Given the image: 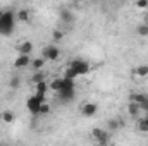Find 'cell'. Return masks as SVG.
I'll return each mask as SVG.
<instances>
[{
    "label": "cell",
    "mask_w": 148,
    "mask_h": 146,
    "mask_svg": "<svg viewBox=\"0 0 148 146\" xmlns=\"http://www.w3.org/2000/svg\"><path fill=\"white\" fill-rule=\"evenodd\" d=\"M64 77H66V79H71V81H74V79L77 77V74L74 72V71L71 69V67H69V69L66 71V74H64Z\"/></svg>",
    "instance_id": "24"
},
{
    "label": "cell",
    "mask_w": 148,
    "mask_h": 146,
    "mask_svg": "<svg viewBox=\"0 0 148 146\" xmlns=\"http://www.w3.org/2000/svg\"><path fill=\"white\" fill-rule=\"evenodd\" d=\"M3 12H5V10H3V9H0V17L3 16Z\"/></svg>",
    "instance_id": "28"
},
{
    "label": "cell",
    "mask_w": 148,
    "mask_h": 146,
    "mask_svg": "<svg viewBox=\"0 0 148 146\" xmlns=\"http://www.w3.org/2000/svg\"><path fill=\"white\" fill-rule=\"evenodd\" d=\"M60 21L66 23V24H71V23H74V14L71 10H67V9L60 10Z\"/></svg>",
    "instance_id": "11"
},
{
    "label": "cell",
    "mask_w": 148,
    "mask_h": 146,
    "mask_svg": "<svg viewBox=\"0 0 148 146\" xmlns=\"http://www.w3.org/2000/svg\"><path fill=\"white\" fill-rule=\"evenodd\" d=\"M47 89H48V86H47V81H41V83H38L36 84V93L35 95H38V96H47Z\"/></svg>",
    "instance_id": "14"
},
{
    "label": "cell",
    "mask_w": 148,
    "mask_h": 146,
    "mask_svg": "<svg viewBox=\"0 0 148 146\" xmlns=\"http://www.w3.org/2000/svg\"><path fill=\"white\" fill-rule=\"evenodd\" d=\"M136 7H140V9H147L148 7V0H138V2H136Z\"/></svg>",
    "instance_id": "27"
},
{
    "label": "cell",
    "mask_w": 148,
    "mask_h": 146,
    "mask_svg": "<svg viewBox=\"0 0 148 146\" xmlns=\"http://www.w3.org/2000/svg\"><path fill=\"white\" fill-rule=\"evenodd\" d=\"M60 57V50H59V46L57 45H47L45 48H43V59L45 60H57Z\"/></svg>",
    "instance_id": "4"
},
{
    "label": "cell",
    "mask_w": 148,
    "mask_h": 146,
    "mask_svg": "<svg viewBox=\"0 0 148 146\" xmlns=\"http://www.w3.org/2000/svg\"><path fill=\"white\" fill-rule=\"evenodd\" d=\"M136 31H138L140 36H148V24H140Z\"/></svg>",
    "instance_id": "21"
},
{
    "label": "cell",
    "mask_w": 148,
    "mask_h": 146,
    "mask_svg": "<svg viewBox=\"0 0 148 146\" xmlns=\"http://www.w3.org/2000/svg\"><path fill=\"white\" fill-rule=\"evenodd\" d=\"M19 84H21L19 76H14V77L10 79V88H12V89H16V88H19Z\"/></svg>",
    "instance_id": "25"
},
{
    "label": "cell",
    "mask_w": 148,
    "mask_h": 146,
    "mask_svg": "<svg viewBox=\"0 0 148 146\" xmlns=\"http://www.w3.org/2000/svg\"><path fill=\"white\" fill-rule=\"evenodd\" d=\"M2 120H3L5 124H12V122H14V113L9 112V110H5V112L2 113Z\"/></svg>",
    "instance_id": "19"
},
{
    "label": "cell",
    "mask_w": 148,
    "mask_h": 146,
    "mask_svg": "<svg viewBox=\"0 0 148 146\" xmlns=\"http://www.w3.org/2000/svg\"><path fill=\"white\" fill-rule=\"evenodd\" d=\"M16 28V14L12 10H5L3 16L0 17V35L2 36H10Z\"/></svg>",
    "instance_id": "1"
},
{
    "label": "cell",
    "mask_w": 148,
    "mask_h": 146,
    "mask_svg": "<svg viewBox=\"0 0 148 146\" xmlns=\"http://www.w3.org/2000/svg\"><path fill=\"white\" fill-rule=\"evenodd\" d=\"M43 65H45V59H43V57L31 60V67H33V71H36V72H40V71L43 69Z\"/></svg>",
    "instance_id": "15"
},
{
    "label": "cell",
    "mask_w": 148,
    "mask_h": 146,
    "mask_svg": "<svg viewBox=\"0 0 148 146\" xmlns=\"http://www.w3.org/2000/svg\"><path fill=\"white\" fill-rule=\"evenodd\" d=\"M14 65H16L17 69H24V67H28V65H31V59H29L28 55H19V57L16 59V62H14Z\"/></svg>",
    "instance_id": "9"
},
{
    "label": "cell",
    "mask_w": 148,
    "mask_h": 146,
    "mask_svg": "<svg viewBox=\"0 0 148 146\" xmlns=\"http://www.w3.org/2000/svg\"><path fill=\"white\" fill-rule=\"evenodd\" d=\"M69 67H71L77 76H84V74H88L91 71V65H90L86 60H83V59H74Z\"/></svg>",
    "instance_id": "2"
},
{
    "label": "cell",
    "mask_w": 148,
    "mask_h": 146,
    "mask_svg": "<svg viewBox=\"0 0 148 146\" xmlns=\"http://www.w3.org/2000/svg\"><path fill=\"white\" fill-rule=\"evenodd\" d=\"M41 103H45V98L35 95V96H29V98H28L26 107H28V110H29L33 115H38V113H40V107H41Z\"/></svg>",
    "instance_id": "3"
},
{
    "label": "cell",
    "mask_w": 148,
    "mask_h": 146,
    "mask_svg": "<svg viewBox=\"0 0 148 146\" xmlns=\"http://www.w3.org/2000/svg\"><path fill=\"white\" fill-rule=\"evenodd\" d=\"M41 81H45V74L43 72H38V74H35V76L31 77V83H35V84L41 83Z\"/></svg>",
    "instance_id": "22"
},
{
    "label": "cell",
    "mask_w": 148,
    "mask_h": 146,
    "mask_svg": "<svg viewBox=\"0 0 148 146\" xmlns=\"http://www.w3.org/2000/svg\"><path fill=\"white\" fill-rule=\"evenodd\" d=\"M97 112H98V105L93 103V102H88V103H84V105L81 107V113H83L84 117H93Z\"/></svg>",
    "instance_id": "6"
},
{
    "label": "cell",
    "mask_w": 148,
    "mask_h": 146,
    "mask_svg": "<svg viewBox=\"0 0 148 146\" xmlns=\"http://www.w3.org/2000/svg\"><path fill=\"white\" fill-rule=\"evenodd\" d=\"M119 127H121L119 120H115V119H110V120H109V129H110V131H117Z\"/></svg>",
    "instance_id": "23"
},
{
    "label": "cell",
    "mask_w": 148,
    "mask_h": 146,
    "mask_svg": "<svg viewBox=\"0 0 148 146\" xmlns=\"http://www.w3.org/2000/svg\"><path fill=\"white\" fill-rule=\"evenodd\" d=\"M50 88H52L53 91H57V93H59V91L64 88V77H55V79L50 83Z\"/></svg>",
    "instance_id": "12"
},
{
    "label": "cell",
    "mask_w": 148,
    "mask_h": 146,
    "mask_svg": "<svg viewBox=\"0 0 148 146\" xmlns=\"http://www.w3.org/2000/svg\"><path fill=\"white\" fill-rule=\"evenodd\" d=\"M57 95H59V100H60V102L67 103V102H71V100L74 98V95H76V88H74V89H60Z\"/></svg>",
    "instance_id": "7"
},
{
    "label": "cell",
    "mask_w": 148,
    "mask_h": 146,
    "mask_svg": "<svg viewBox=\"0 0 148 146\" xmlns=\"http://www.w3.org/2000/svg\"><path fill=\"white\" fill-rule=\"evenodd\" d=\"M91 136H93L95 141L100 143V146H105L107 145V141H109V132H107L105 129H102V127H95V129H91Z\"/></svg>",
    "instance_id": "5"
},
{
    "label": "cell",
    "mask_w": 148,
    "mask_h": 146,
    "mask_svg": "<svg viewBox=\"0 0 148 146\" xmlns=\"http://www.w3.org/2000/svg\"><path fill=\"white\" fill-rule=\"evenodd\" d=\"M148 96L145 93H131L129 95V102H134V103H138V105H141L143 102H147Z\"/></svg>",
    "instance_id": "10"
},
{
    "label": "cell",
    "mask_w": 148,
    "mask_h": 146,
    "mask_svg": "<svg viewBox=\"0 0 148 146\" xmlns=\"http://www.w3.org/2000/svg\"><path fill=\"white\" fill-rule=\"evenodd\" d=\"M138 131L140 132H148V113L138 120Z\"/></svg>",
    "instance_id": "16"
},
{
    "label": "cell",
    "mask_w": 148,
    "mask_h": 146,
    "mask_svg": "<svg viewBox=\"0 0 148 146\" xmlns=\"http://www.w3.org/2000/svg\"><path fill=\"white\" fill-rule=\"evenodd\" d=\"M127 112H129V115H131V117H138V115H140V112H141V108H140V105H138V103L129 102V105H127Z\"/></svg>",
    "instance_id": "13"
},
{
    "label": "cell",
    "mask_w": 148,
    "mask_h": 146,
    "mask_svg": "<svg viewBox=\"0 0 148 146\" xmlns=\"http://www.w3.org/2000/svg\"><path fill=\"white\" fill-rule=\"evenodd\" d=\"M62 38H64V31H60V29H55V31L52 33V40H53L55 43H59Z\"/></svg>",
    "instance_id": "20"
},
{
    "label": "cell",
    "mask_w": 148,
    "mask_h": 146,
    "mask_svg": "<svg viewBox=\"0 0 148 146\" xmlns=\"http://www.w3.org/2000/svg\"><path fill=\"white\" fill-rule=\"evenodd\" d=\"M16 19H19L21 23H28V21H29V10L21 9L19 12H16Z\"/></svg>",
    "instance_id": "17"
},
{
    "label": "cell",
    "mask_w": 148,
    "mask_h": 146,
    "mask_svg": "<svg viewBox=\"0 0 148 146\" xmlns=\"http://www.w3.org/2000/svg\"><path fill=\"white\" fill-rule=\"evenodd\" d=\"M134 74H136V76H140V77H147V76H148V65H147V64L138 65V67L134 69Z\"/></svg>",
    "instance_id": "18"
},
{
    "label": "cell",
    "mask_w": 148,
    "mask_h": 146,
    "mask_svg": "<svg viewBox=\"0 0 148 146\" xmlns=\"http://www.w3.org/2000/svg\"><path fill=\"white\" fill-rule=\"evenodd\" d=\"M17 52H19V55H28L29 57V53L33 52V43L31 41H21L17 45Z\"/></svg>",
    "instance_id": "8"
},
{
    "label": "cell",
    "mask_w": 148,
    "mask_h": 146,
    "mask_svg": "<svg viewBox=\"0 0 148 146\" xmlns=\"http://www.w3.org/2000/svg\"><path fill=\"white\" fill-rule=\"evenodd\" d=\"M48 112H50V105H48V103H41V107H40V113L45 115V113H48Z\"/></svg>",
    "instance_id": "26"
}]
</instances>
